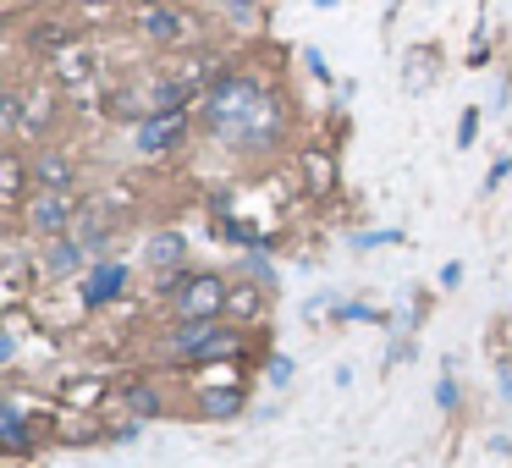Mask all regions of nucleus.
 Here are the masks:
<instances>
[{"instance_id": "7ed1b4c3", "label": "nucleus", "mask_w": 512, "mask_h": 468, "mask_svg": "<svg viewBox=\"0 0 512 468\" xmlns=\"http://www.w3.org/2000/svg\"><path fill=\"white\" fill-rule=\"evenodd\" d=\"M182 138H188V111H182V105H155V111H149L144 122L133 127L138 155H149V160L171 155V149H177Z\"/></svg>"}, {"instance_id": "dca6fc26", "label": "nucleus", "mask_w": 512, "mask_h": 468, "mask_svg": "<svg viewBox=\"0 0 512 468\" xmlns=\"http://www.w3.org/2000/svg\"><path fill=\"white\" fill-rule=\"evenodd\" d=\"M78 265V248L72 243H56V254H50V270H72Z\"/></svg>"}, {"instance_id": "2eb2a0df", "label": "nucleus", "mask_w": 512, "mask_h": 468, "mask_svg": "<svg viewBox=\"0 0 512 468\" xmlns=\"http://www.w3.org/2000/svg\"><path fill=\"white\" fill-rule=\"evenodd\" d=\"M474 133H479V111H463V122H457V144H474Z\"/></svg>"}, {"instance_id": "9b49d317", "label": "nucleus", "mask_w": 512, "mask_h": 468, "mask_svg": "<svg viewBox=\"0 0 512 468\" xmlns=\"http://www.w3.org/2000/svg\"><path fill=\"white\" fill-rule=\"evenodd\" d=\"M0 435H6V452H23V446H28V430H23V419H17V408H6Z\"/></svg>"}, {"instance_id": "0eeeda50", "label": "nucleus", "mask_w": 512, "mask_h": 468, "mask_svg": "<svg viewBox=\"0 0 512 468\" xmlns=\"http://www.w3.org/2000/svg\"><path fill=\"white\" fill-rule=\"evenodd\" d=\"M72 177H78V166H72L61 149H45V155L34 160V182H39V188H72Z\"/></svg>"}, {"instance_id": "f8f14e48", "label": "nucleus", "mask_w": 512, "mask_h": 468, "mask_svg": "<svg viewBox=\"0 0 512 468\" xmlns=\"http://www.w3.org/2000/svg\"><path fill=\"white\" fill-rule=\"evenodd\" d=\"M303 177H309L314 182V188H331V160H325V155H309V166H303Z\"/></svg>"}, {"instance_id": "20e7f679", "label": "nucleus", "mask_w": 512, "mask_h": 468, "mask_svg": "<svg viewBox=\"0 0 512 468\" xmlns=\"http://www.w3.org/2000/svg\"><path fill=\"white\" fill-rule=\"evenodd\" d=\"M171 353L182 364H204V358L232 353V331H221V320H182V331L171 336Z\"/></svg>"}, {"instance_id": "6e6552de", "label": "nucleus", "mask_w": 512, "mask_h": 468, "mask_svg": "<svg viewBox=\"0 0 512 468\" xmlns=\"http://www.w3.org/2000/svg\"><path fill=\"white\" fill-rule=\"evenodd\" d=\"M0 204L6 210H23V160L17 155L0 160Z\"/></svg>"}, {"instance_id": "ddd939ff", "label": "nucleus", "mask_w": 512, "mask_h": 468, "mask_svg": "<svg viewBox=\"0 0 512 468\" xmlns=\"http://www.w3.org/2000/svg\"><path fill=\"white\" fill-rule=\"evenodd\" d=\"M34 45L39 50H61V45H67V39H61V23H39L34 28Z\"/></svg>"}, {"instance_id": "1a4fd4ad", "label": "nucleus", "mask_w": 512, "mask_h": 468, "mask_svg": "<svg viewBox=\"0 0 512 468\" xmlns=\"http://www.w3.org/2000/svg\"><path fill=\"white\" fill-rule=\"evenodd\" d=\"M122 281H127L122 265H100V270L89 276V292H83V298H89V303H111L116 292H122Z\"/></svg>"}, {"instance_id": "f257e3e1", "label": "nucleus", "mask_w": 512, "mask_h": 468, "mask_svg": "<svg viewBox=\"0 0 512 468\" xmlns=\"http://www.w3.org/2000/svg\"><path fill=\"white\" fill-rule=\"evenodd\" d=\"M210 133L221 138L237 155H265V149L281 144L287 133V116H281V100L254 78H221V89L210 94Z\"/></svg>"}, {"instance_id": "39448f33", "label": "nucleus", "mask_w": 512, "mask_h": 468, "mask_svg": "<svg viewBox=\"0 0 512 468\" xmlns=\"http://www.w3.org/2000/svg\"><path fill=\"white\" fill-rule=\"evenodd\" d=\"M23 210H28V226H34L39 237H61L72 221H78V204H72L67 188H39Z\"/></svg>"}, {"instance_id": "9d476101", "label": "nucleus", "mask_w": 512, "mask_h": 468, "mask_svg": "<svg viewBox=\"0 0 512 468\" xmlns=\"http://www.w3.org/2000/svg\"><path fill=\"white\" fill-rule=\"evenodd\" d=\"M182 254H188V243H182V232H160L155 243H149V259H155L160 270H166V265H182Z\"/></svg>"}, {"instance_id": "f3484780", "label": "nucleus", "mask_w": 512, "mask_h": 468, "mask_svg": "<svg viewBox=\"0 0 512 468\" xmlns=\"http://www.w3.org/2000/svg\"><path fill=\"white\" fill-rule=\"evenodd\" d=\"M435 397H441V408H457V386H452V380H441V386H435Z\"/></svg>"}, {"instance_id": "423d86ee", "label": "nucleus", "mask_w": 512, "mask_h": 468, "mask_svg": "<svg viewBox=\"0 0 512 468\" xmlns=\"http://www.w3.org/2000/svg\"><path fill=\"white\" fill-rule=\"evenodd\" d=\"M138 23H144V39H149V45H182V39L193 34L188 12H177V6H155V12H144Z\"/></svg>"}, {"instance_id": "4468645a", "label": "nucleus", "mask_w": 512, "mask_h": 468, "mask_svg": "<svg viewBox=\"0 0 512 468\" xmlns=\"http://www.w3.org/2000/svg\"><path fill=\"white\" fill-rule=\"evenodd\" d=\"M237 408H243L237 391H226V397H204V413H237Z\"/></svg>"}, {"instance_id": "f03ea898", "label": "nucleus", "mask_w": 512, "mask_h": 468, "mask_svg": "<svg viewBox=\"0 0 512 468\" xmlns=\"http://www.w3.org/2000/svg\"><path fill=\"white\" fill-rule=\"evenodd\" d=\"M171 303H177V320H221L232 292L221 276H182L171 281Z\"/></svg>"}]
</instances>
